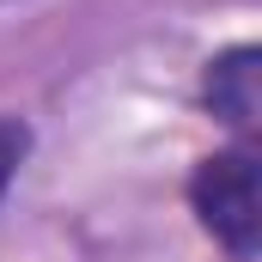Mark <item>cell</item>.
I'll use <instances>...</instances> for the list:
<instances>
[{
	"label": "cell",
	"instance_id": "6da1fadb",
	"mask_svg": "<svg viewBox=\"0 0 262 262\" xmlns=\"http://www.w3.org/2000/svg\"><path fill=\"white\" fill-rule=\"evenodd\" d=\"M183 195H189L195 226L232 262H250V256H256V244H262V207H256V146H250V140L195 159Z\"/></svg>",
	"mask_w": 262,
	"mask_h": 262
},
{
	"label": "cell",
	"instance_id": "7a4b0ae2",
	"mask_svg": "<svg viewBox=\"0 0 262 262\" xmlns=\"http://www.w3.org/2000/svg\"><path fill=\"white\" fill-rule=\"evenodd\" d=\"M256 67H262L256 43H232V49L207 55V67H201V110L213 122H226L238 140H250V128H256Z\"/></svg>",
	"mask_w": 262,
	"mask_h": 262
},
{
	"label": "cell",
	"instance_id": "3957f363",
	"mask_svg": "<svg viewBox=\"0 0 262 262\" xmlns=\"http://www.w3.org/2000/svg\"><path fill=\"white\" fill-rule=\"evenodd\" d=\"M25 152H31V122L0 110V201H6V189H12V177H18V165H25Z\"/></svg>",
	"mask_w": 262,
	"mask_h": 262
},
{
	"label": "cell",
	"instance_id": "277c9868",
	"mask_svg": "<svg viewBox=\"0 0 262 262\" xmlns=\"http://www.w3.org/2000/svg\"><path fill=\"white\" fill-rule=\"evenodd\" d=\"M0 6H6V0H0Z\"/></svg>",
	"mask_w": 262,
	"mask_h": 262
}]
</instances>
